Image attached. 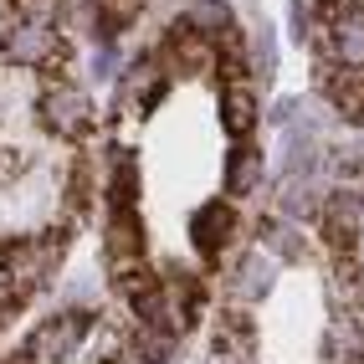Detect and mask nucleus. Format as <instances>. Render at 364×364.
<instances>
[{
    "mask_svg": "<svg viewBox=\"0 0 364 364\" xmlns=\"http://www.w3.org/2000/svg\"><path fill=\"white\" fill-rule=\"evenodd\" d=\"M87 333V313H57L52 323H41L31 338V354L36 359H72Z\"/></svg>",
    "mask_w": 364,
    "mask_h": 364,
    "instance_id": "obj_1",
    "label": "nucleus"
},
{
    "mask_svg": "<svg viewBox=\"0 0 364 364\" xmlns=\"http://www.w3.org/2000/svg\"><path fill=\"white\" fill-rule=\"evenodd\" d=\"M41 113H46V124H52L57 134H82L87 118H92V103L82 98L77 87H52L41 98Z\"/></svg>",
    "mask_w": 364,
    "mask_h": 364,
    "instance_id": "obj_2",
    "label": "nucleus"
},
{
    "mask_svg": "<svg viewBox=\"0 0 364 364\" xmlns=\"http://www.w3.org/2000/svg\"><path fill=\"white\" fill-rule=\"evenodd\" d=\"M6 52L16 62H41L52 57V26L46 21H21L16 31H6Z\"/></svg>",
    "mask_w": 364,
    "mask_h": 364,
    "instance_id": "obj_3",
    "label": "nucleus"
},
{
    "mask_svg": "<svg viewBox=\"0 0 364 364\" xmlns=\"http://www.w3.org/2000/svg\"><path fill=\"white\" fill-rule=\"evenodd\" d=\"M333 57L338 62H349V67H364V11H344V16H333Z\"/></svg>",
    "mask_w": 364,
    "mask_h": 364,
    "instance_id": "obj_4",
    "label": "nucleus"
},
{
    "mask_svg": "<svg viewBox=\"0 0 364 364\" xmlns=\"http://www.w3.org/2000/svg\"><path fill=\"white\" fill-rule=\"evenodd\" d=\"M359 226H364V205L349 196V190H344V196H333L328 200V236H333V247H338V241L349 247V241L359 236Z\"/></svg>",
    "mask_w": 364,
    "mask_h": 364,
    "instance_id": "obj_5",
    "label": "nucleus"
},
{
    "mask_svg": "<svg viewBox=\"0 0 364 364\" xmlns=\"http://www.w3.org/2000/svg\"><path fill=\"white\" fill-rule=\"evenodd\" d=\"M226 231H231V210L226 205H205L196 215V247L200 252H221L226 247Z\"/></svg>",
    "mask_w": 364,
    "mask_h": 364,
    "instance_id": "obj_6",
    "label": "nucleus"
},
{
    "mask_svg": "<svg viewBox=\"0 0 364 364\" xmlns=\"http://www.w3.org/2000/svg\"><path fill=\"white\" fill-rule=\"evenodd\" d=\"M236 298H262L267 293V287H272V262H267V257H241V267H236Z\"/></svg>",
    "mask_w": 364,
    "mask_h": 364,
    "instance_id": "obj_7",
    "label": "nucleus"
},
{
    "mask_svg": "<svg viewBox=\"0 0 364 364\" xmlns=\"http://www.w3.org/2000/svg\"><path fill=\"white\" fill-rule=\"evenodd\" d=\"M257 175H262V154H252V149H236V159H231V175H226V190H231V196H247V190L257 185Z\"/></svg>",
    "mask_w": 364,
    "mask_h": 364,
    "instance_id": "obj_8",
    "label": "nucleus"
},
{
    "mask_svg": "<svg viewBox=\"0 0 364 364\" xmlns=\"http://www.w3.org/2000/svg\"><path fill=\"white\" fill-rule=\"evenodd\" d=\"M252 124H257L252 92H247V87H231V92H226V129H231V134H247Z\"/></svg>",
    "mask_w": 364,
    "mask_h": 364,
    "instance_id": "obj_9",
    "label": "nucleus"
},
{
    "mask_svg": "<svg viewBox=\"0 0 364 364\" xmlns=\"http://www.w3.org/2000/svg\"><path fill=\"white\" fill-rule=\"evenodd\" d=\"M129 257H139V226L129 215H118L108 231V262H129Z\"/></svg>",
    "mask_w": 364,
    "mask_h": 364,
    "instance_id": "obj_10",
    "label": "nucleus"
},
{
    "mask_svg": "<svg viewBox=\"0 0 364 364\" xmlns=\"http://www.w3.org/2000/svg\"><path fill=\"white\" fill-rule=\"evenodd\" d=\"M190 26H200V36H221L231 26V16L221 0H200V6H190Z\"/></svg>",
    "mask_w": 364,
    "mask_h": 364,
    "instance_id": "obj_11",
    "label": "nucleus"
},
{
    "mask_svg": "<svg viewBox=\"0 0 364 364\" xmlns=\"http://www.w3.org/2000/svg\"><path fill=\"white\" fill-rule=\"evenodd\" d=\"M262 236H267V247H272V252H282V257H298V231H293V226L267 221V226H262Z\"/></svg>",
    "mask_w": 364,
    "mask_h": 364,
    "instance_id": "obj_12",
    "label": "nucleus"
}]
</instances>
